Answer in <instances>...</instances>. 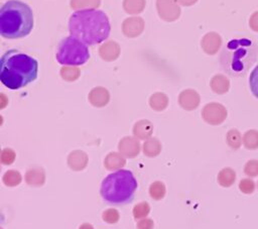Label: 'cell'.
<instances>
[{
	"label": "cell",
	"mask_w": 258,
	"mask_h": 229,
	"mask_svg": "<svg viewBox=\"0 0 258 229\" xmlns=\"http://www.w3.org/2000/svg\"><path fill=\"white\" fill-rule=\"evenodd\" d=\"M79 229H94V227L89 223H84L79 227Z\"/></svg>",
	"instance_id": "39"
},
{
	"label": "cell",
	"mask_w": 258,
	"mask_h": 229,
	"mask_svg": "<svg viewBox=\"0 0 258 229\" xmlns=\"http://www.w3.org/2000/svg\"><path fill=\"white\" fill-rule=\"evenodd\" d=\"M249 26L253 31L258 32V11H255L251 14L249 18Z\"/></svg>",
	"instance_id": "37"
},
{
	"label": "cell",
	"mask_w": 258,
	"mask_h": 229,
	"mask_svg": "<svg viewBox=\"0 0 258 229\" xmlns=\"http://www.w3.org/2000/svg\"><path fill=\"white\" fill-rule=\"evenodd\" d=\"M136 227L137 229H153L154 223H153V220L149 218H143L137 222Z\"/></svg>",
	"instance_id": "36"
},
{
	"label": "cell",
	"mask_w": 258,
	"mask_h": 229,
	"mask_svg": "<svg viewBox=\"0 0 258 229\" xmlns=\"http://www.w3.org/2000/svg\"><path fill=\"white\" fill-rule=\"evenodd\" d=\"M153 131V125L148 120H139L133 126V134L136 138L146 140L150 138Z\"/></svg>",
	"instance_id": "17"
},
{
	"label": "cell",
	"mask_w": 258,
	"mask_h": 229,
	"mask_svg": "<svg viewBox=\"0 0 258 229\" xmlns=\"http://www.w3.org/2000/svg\"><path fill=\"white\" fill-rule=\"evenodd\" d=\"M55 58L62 66L78 67L84 65L90 59V51L87 44L70 35L58 43Z\"/></svg>",
	"instance_id": "6"
},
{
	"label": "cell",
	"mask_w": 258,
	"mask_h": 229,
	"mask_svg": "<svg viewBox=\"0 0 258 229\" xmlns=\"http://www.w3.org/2000/svg\"><path fill=\"white\" fill-rule=\"evenodd\" d=\"M145 4V0H124L123 8L129 14H138L143 11Z\"/></svg>",
	"instance_id": "25"
},
{
	"label": "cell",
	"mask_w": 258,
	"mask_h": 229,
	"mask_svg": "<svg viewBox=\"0 0 258 229\" xmlns=\"http://www.w3.org/2000/svg\"><path fill=\"white\" fill-rule=\"evenodd\" d=\"M126 163L125 156L120 152H110L104 159V165L108 170H119Z\"/></svg>",
	"instance_id": "18"
},
{
	"label": "cell",
	"mask_w": 258,
	"mask_h": 229,
	"mask_svg": "<svg viewBox=\"0 0 258 229\" xmlns=\"http://www.w3.org/2000/svg\"><path fill=\"white\" fill-rule=\"evenodd\" d=\"M101 0H71V7L76 11L95 9L99 7Z\"/></svg>",
	"instance_id": "26"
},
{
	"label": "cell",
	"mask_w": 258,
	"mask_h": 229,
	"mask_svg": "<svg viewBox=\"0 0 258 229\" xmlns=\"http://www.w3.org/2000/svg\"><path fill=\"white\" fill-rule=\"evenodd\" d=\"M2 181L7 187H16L21 183L22 177L19 171L15 169H9L3 175Z\"/></svg>",
	"instance_id": "27"
},
{
	"label": "cell",
	"mask_w": 258,
	"mask_h": 229,
	"mask_svg": "<svg viewBox=\"0 0 258 229\" xmlns=\"http://www.w3.org/2000/svg\"><path fill=\"white\" fill-rule=\"evenodd\" d=\"M37 71V61L18 49L5 51L0 60V81L11 90H18L33 82Z\"/></svg>",
	"instance_id": "1"
},
{
	"label": "cell",
	"mask_w": 258,
	"mask_h": 229,
	"mask_svg": "<svg viewBox=\"0 0 258 229\" xmlns=\"http://www.w3.org/2000/svg\"><path fill=\"white\" fill-rule=\"evenodd\" d=\"M178 4L182 5V6H190L192 4H195L198 0H175Z\"/></svg>",
	"instance_id": "38"
},
{
	"label": "cell",
	"mask_w": 258,
	"mask_h": 229,
	"mask_svg": "<svg viewBox=\"0 0 258 229\" xmlns=\"http://www.w3.org/2000/svg\"><path fill=\"white\" fill-rule=\"evenodd\" d=\"M249 86L252 94L258 99V65L251 72L249 77Z\"/></svg>",
	"instance_id": "34"
},
{
	"label": "cell",
	"mask_w": 258,
	"mask_h": 229,
	"mask_svg": "<svg viewBox=\"0 0 258 229\" xmlns=\"http://www.w3.org/2000/svg\"><path fill=\"white\" fill-rule=\"evenodd\" d=\"M88 99L90 103L95 107H104L110 100V94L107 89L103 87H96L89 93Z\"/></svg>",
	"instance_id": "13"
},
{
	"label": "cell",
	"mask_w": 258,
	"mask_h": 229,
	"mask_svg": "<svg viewBox=\"0 0 258 229\" xmlns=\"http://www.w3.org/2000/svg\"><path fill=\"white\" fill-rule=\"evenodd\" d=\"M201 98L197 91L191 89L183 90L178 96V103L179 105L187 111L196 109L200 104Z\"/></svg>",
	"instance_id": "12"
},
{
	"label": "cell",
	"mask_w": 258,
	"mask_h": 229,
	"mask_svg": "<svg viewBox=\"0 0 258 229\" xmlns=\"http://www.w3.org/2000/svg\"><path fill=\"white\" fill-rule=\"evenodd\" d=\"M60 76L64 81L73 82L80 77V70L73 66H63L60 69Z\"/></svg>",
	"instance_id": "29"
},
{
	"label": "cell",
	"mask_w": 258,
	"mask_h": 229,
	"mask_svg": "<svg viewBox=\"0 0 258 229\" xmlns=\"http://www.w3.org/2000/svg\"><path fill=\"white\" fill-rule=\"evenodd\" d=\"M144 29V21L141 17L132 16L128 17L123 21L122 30L123 33L128 37L138 36Z\"/></svg>",
	"instance_id": "11"
},
{
	"label": "cell",
	"mask_w": 258,
	"mask_h": 229,
	"mask_svg": "<svg viewBox=\"0 0 258 229\" xmlns=\"http://www.w3.org/2000/svg\"><path fill=\"white\" fill-rule=\"evenodd\" d=\"M210 87L214 93L222 95L229 91L230 81L226 76H224L222 74H218V75H215L211 79Z\"/></svg>",
	"instance_id": "19"
},
{
	"label": "cell",
	"mask_w": 258,
	"mask_h": 229,
	"mask_svg": "<svg viewBox=\"0 0 258 229\" xmlns=\"http://www.w3.org/2000/svg\"><path fill=\"white\" fill-rule=\"evenodd\" d=\"M255 183L251 178H245L242 179L239 183V189L242 193L250 195L255 191Z\"/></svg>",
	"instance_id": "33"
},
{
	"label": "cell",
	"mask_w": 258,
	"mask_h": 229,
	"mask_svg": "<svg viewBox=\"0 0 258 229\" xmlns=\"http://www.w3.org/2000/svg\"><path fill=\"white\" fill-rule=\"evenodd\" d=\"M226 141H227V144L232 149H235V150L239 149L243 144V135H241L239 130L231 129L227 132Z\"/></svg>",
	"instance_id": "24"
},
{
	"label": "cell",
	"mask_w": 258,
	"mask_h": 229,
	"mask_svg": "<svg viewBox=\"0 0 258 229\" xmlns=\"http://www.w3.org/2000/svg\"><path fill=\"white\" fill-rule=\"evenodd\" d=\"M150 212V206L147 202H140L133 208V216L137 219H143L146 218V216Z\"/></svg>",
	"instance_id": "30"
},
{
	"label": "cell",
	"mask_w": 258,
	"mask_h": 229,
	"mask_svg": "<svg viewBox=\"0 0 258 229\" xmlns=\"http://www.w3.org/2000/svg\"><path fill=\"white\" fill-rule=\"evenodd\" d=\"M258 59V44L248 37L233 38L222 48L219 56L223 71L235 78L244 77Z\"/></svg>",
	"instance_id": "3"
},
{
	"label": "cell",
	"mask_w": 258,
	"mask_h": 229,
	"mask_svg": "<svg viewBox=\"0 0 258 229\" xmlns=\"http://www.w3.org/2000/svg\"><path fill=\"white\" fill-rule=\"evenodd\" d=\"M88 164V155L82 150H74L68 156V165L73 170H83Z\"/></svg>",
	"instance_id": "15"
},
{
	"label": "cell",
	"mask_w": 258,
	"mask_h": 229,
	"mask_svg": "<svg viewBox=\"0 0 258 229\" xmlns=\"http://www.w3.org/2000/svg\"><path fill=\"white\" fill-rule=\"evenodd\" d=\"M158 15L165 21H174L180 15V7L175 0H156Z\"/></svg>",
	"instance_id": "8"
},
{
	"label": "cell",
	"mask_w": 258,
	"mask_h": 229,
	"mask_svg": "<svg viewBox=\"0 0 258 229\" xmlns=\"http://www.w3.org/2000/svg\"><path fill=\"white\" fill-rule=\"evenodd\" d=\"M217 181L220 186L224 188H229L234 185L236 181V173L231 167H224L219 171Z\"/></svg>",
	"instance_id": "21"
},
{
	"label": "cell",
	"mask_w": 258,
	"mask_h": 229,
	"mask_svg": "<svg viewBox=\"0 0 258 229\" xmlns=\"http://www.w3.org/2000/svg\"><path fill=\"white\" fill-rule=\"evenodd\" d=\"M243 145L249 150L258 148V130L249 129L243 134Z\"/></svg>",
	"instance_id": "23"
},
{
	"label": "cell",
	"mask_w": 258,
	"mask_h": 229,
	"mask_svg": "<svg viewBox=\"0 0 258 229\" xmlns=\"http://www.w3.org/2000/svg\"><path fill=\"white\" fill-rule=\"evenodd\" d=\"M201 45L203 50L212 55L218 52L220 47L222 46V37L219 33L211 31L205 34L201 40Z\"/></svg>",
	"instance_id": "10"
},
{
	"label": "cell",
	"mask_w": 258,
	"mask_h": 229,
	"mask_svg": "<svg viewBox=\"0 0 258 229\" xmlns=\"http://www.w3.org/2000/svg\"><path fill=\"white\" fill-rule=\"evenodd\" d=\"M102 218L108 224H115L119 221L120 215H119V212L116 209L110 208V209H107L103 212Z\"/></svg>",
	"instance_id": "32"
},
{
	"label": "cell",
	"mask_w": 258,
	"mask_h": 229,
	"mask_svg": "<svg viewBox=\"0 0 258 229\" xmlns=\"http://www.w3.org/2000/svg\"><path fill=\"white\" fill-rule=\"evenodd\" d=\"M244 174L249 178L258 177V159H250L244 165Z\"/></svg>",
	"instance_id": "31"
},
{
	"label": "cell",
	"mask_w": 258,
	"mask_h": 229,
	"mask_svg": "<svg viewBox=\"0 0 258 229\" xmlns=\"http://www.w3.org/2000/svg\"><path fill=\"white\" fill-rule=\"evenodd\" d=\"M227 109L224 105L212 102L204 106L202 110L203 119L211 125H220L227 118Z\"/></svg>",
	"instance_id": "7"
},
{
	"label": "cell",
	"mask_w": 258,
	"mask_h": 229,
	"mask_svg": "<svg viewBox=\"0 0 258 229\" xmlns=\"http://www.w3.org/2000/svg\"><path fill=\"white\" fill-rule=\"evenodd\" d=\"M142 151L144 155L148 157H155L161 151V143L157 138L150 137L144 141L142 145Z\"/></svg>",
	"instance_id": "20"
},
{
	"label": "cell",
	"mask_w": 258,
	"mask_h": 229,
	"mask_svg": "<svg viewBox=\"0 0 258 229\" xmlns=\"http://www.w3.org/2000/svg\"><path fill=\"white\" fill-rule=\"evenodd\" d=\"M168 98L164 93H154L149 98V105L155 111H162L167 107Z\"/></svg>",
	"instance_id": "22"
},
{
	"label": "cell",
	"mask_w": 258,
	"mask_h": 229,
	"mask_svg": "<svg viewBox=\"0 0 258 229\" xmlns=\"http://www.w3.org/2000/svg\"><path fill=\"white\" fill-rule=\"evenodd\" d=\"M15 159V152L11 148H4L1 152L0 160L2 164H11Z\"/></svg>",
	"instance_id": "35"
},
{
	"label": "cell",
	"mask_w": 258,
	"mask_h": 229,
	"mask_svg": "<svg viewBox=\"0 0 258 229\" xmlns=\"http://www.w3.org/2000/svg\"><path fill=\"white\" fill-rule=\"evenodd\" d=\"M165 185L160 181L153 182L149 187V195L153 200L156 201L163 199V197L165 196Z\"/></svg>",
	"instance_id": "28"
},
{
	"label": "cell",
	"mask_w": 258,
	"mask_h": 229,
	"mask_svg": "<svg viewBox=\"0 0 258 229\" xmlns=\"http://www.w3.org/2000/svg\"><path fill=\"white\" fill-rule=\"evenodd\" d=\"M137 189V181L127 169H119L107 176L101 185L103 200L111 205H124L133 200Z\"/></svg>",
	"instance_id": "5"
},
{
	"label": "cell",
	"mask_w": 258,
	"mask_h": 229,
	"mask_svg": "<svg viewBox=\"0 0 258 229\" xmlns=\"http://www.w3.org/2000/svg\"><path fill=\"white\" fill-rule=\"evenodd\" d=\"M45 173L41 166L29 168L25 174V182L32 187H40L44 184Z\"/></svg>",
	"instance_id": "16"
},
{
	"label": "cell",
	"mask_w": 258,
	"mask_h": 229,
	"mask_svg": "<svg viewBox=\"0 0 258 229\" xmlns=\"http://www.w3.org/2000/svg\"><path fill=\"white\" fill-rule=\"evenodd\" d=\"M33 28L31 8L19 0H9L0 9V34L8 39L24 37Z\"/></svg>",
	"instance_id": "4"
},
{
	"label": "cell",
	"mask_w": 258,
	"mask_h": 229,
	"mask_svg": "<svg viewBox=\"0 0 258 229\" xmlns=\"http://www.w3.org/2000/svg\"><path fill=\"white\" fill-rule=\"evenodd\" d=\"M257 188H258V182H257Z\"/></svg>",
	"instance_id": "40"
},
{
	"label": "cell",
	"mask_w": 258,
	"mask_h": 229,
	"mask_svg": "<svg viewBox=\"0 0 258 229\" xmlns=\"http://www.w3.org/2000/svg\"><path fill=\"white\" fill-rule=\"evenodd\" d=\"M71 35L85 44L94 45L105 41L111 30L109 18L105 12L97 9L79 10L69 20Z\"/></svg>",
	"instance_id": "2"
},
{
	"label": "cell",
	"mask_w": 258,
	"mask_h": 229,
	"mask_svg": "<svg viewBox=\"0 0 258 229\" xmlns=\"http://www.w3.org/2000/svg\"><path fill=\"white\" fill-rule=\"evenodd\" d=\"M119 152L128 158H133L137 156L140 152V142L135 136H125L118 144Z\"/></svg>",
	"instance_id": "9"
},
{
	"label": "cell",
	"mask_w": 258,
	"mask_h": 229,
	"mask_svg": "<svg viewBox=\"0 0 258 229\" xmlns=\"http://www.w3.org/2000/svg\"><path fill=\"white\" fill-rule=\"evenodd\" d=\"M100 56L107 62L116 60L120 54V46L117 42L113 40H108L104 42L99 48Z\"/></svg>",
	"instance_id": "14"
}]
</instances>
